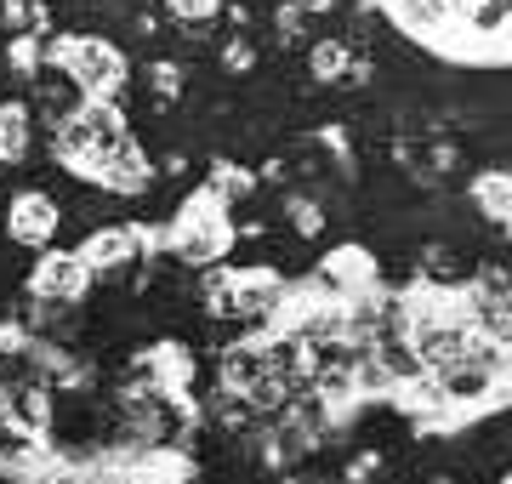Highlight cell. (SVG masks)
Listing matches in <instances>:
<instances>
[{
  "label": "cell",
  "mask_w": 512,
  "mask_h": 484,
  "mask_svg": "<svg viewBox=\"0 0 512 484\" xmlns=\"http://www.w3.org/2000/svg\"><path fill=\"white\" fill-rule=\"evenodd\" d=\"M86 183L109 188V194H148V188H154V160H148L143 143L131 137V143H120V149H114L109 160L86 177Z\"/></svg>",
  "instance_id": "9c48e42d"
},
{
  "label": "cell",
  "mask_w": 512,
  "mask_h": 484,
  "mask_svg": "<svg viewBox=\"0 0 512 484\" xmlns=\"http://www.w3.org/2000/svg\"><path fill=\"white\" fill-rule=\"evenodd\" d=\"M285 228H296V234H319L325 228V211H319V200L313 194H285Z\"/></svg>",
  "instance_id": "5bb4252c"
},
{
  "label": "cell",
  "mask_w": 512,
  "mask_h": 484,
  "mask_svg": "<svg viewBox=\"0 0 512 484\" xmlns=\"http://www.w3.org/2000/svg\"><path fill=\"white\" fill-rule=\"evenodd\" d=\"M222 69H228V75H251V69H256L251 35H228V40H222Z\"/></svg>",
  "instance_id": "2e32d148"
},
{
  "label": "cell",
  "mask_w": 512,
  "mask_h": 484,
  "mask_svg": "<svg viewBox=\"0 0 512 484\" xmlns=\"http://www.w3.org/2000/svg\"><path fill=\"white\" fill-rule=\"evenodd\" d=\"M467 194H473V211L484 217V223H495V228L512 234V171H501V166L478 171Z\"/></svg>",
  "instance_id": "30bf717a"
},
{
  "label": "cell",
  "mask_w": 512,
  "mask_h": 484,
  "mask_svg": "<svg viewBox=\"0 0 512 484\" xmlns=\"http://www.w3.org/2000/svg\"><path fill=\"white\" fill-rule=\"evenodd\" d=\"M433 484H456V479H433Z\"/></svg>",
  "instance_id": "e0dca14e"
},
{
  "label": "cell",
  "mask_w": 512,
  "mask_h": 484,
  "mask_svg": "<svg viewBox=\"0 0 512 484\" xmlns=\"http://www.w3.org/2000/svg\"><path fill=\"white\" fill-rule=\"evenodd\" d=\"M461 308H467V325L478 331V342L512 354V274L507 268H478L467 280V291H461Z\"/></svg>",
  "instance_id": "277c9868"
},
{
  "label": "cell",
  "mask_w": 512,
  "mask_h": 484,
  "mask_svg": "<svg viewBox=\"0 0 512 484\" xmlns=\"http://www.w3.org/2000/svg\"><path fill=\"white\" fill-rule=\"evenodd\" d=\"M46 63V35H6V69L18 80H29Z\"/></svg>",
  "instance_id": "4fadbf2b"
},
{
  "label": "cell",
  "mask_w": 512,
  "mask_h": 484,
  "mask_svg": "<svg viewBox=\"0 0 512 484\" xmlns=\"http://www.w3.org/2000/svg\"><path fill=\"white\" fill-rule=\"evenodd\" d=\"M501 484H512V473H507V479H501Z\"/></svg>",
  "instance_id": "ac0fdd59"
},
{
  "label": "cell",
  "mask_w": 512,
  "mask_h": 484,
  "mask_svg": "<svg viewBox=\"0 0 512 484\" xmlns=\"http://www.w3.org/2000/svg\"><path fill=\"white\" fill-rule=\"evenodd\" d=\"M92 268L80 262V251H40L35 257V268H29V302H69V308H80L86 302V291H92Z\"/></svg>",
  "instance_id": "5b68a950"
},
{
  "label": "cell",
  "mask_w": 512,
  "mask_h": 484,
  "mask_svg": "<svg viewBox=\"0 0 512 484\" xmlns=\"http://www.w3.org/2000/svg\"><path fill=\"white\" fill-rule=\"evenodd\" d=\"M143 97H148V109H171L183 97V63L177 57H154L143 69Z\"/></svg>",
  "instance_id": "7c38bea8"
},
{
  "label": "cell",
  "mask_w": 512,
  "mask_h": 484,
  "mask_svg": "<svg viewBox=\"0 0 512 484\" xmlns=\"http://www.w3.org/2000/svg\"><path fill=\"white\" fill-rule=\"evenodd\" d=\"M29 143H35V114H29V103H0V166H18L23 154H29Z\"/></svg>",
  "instance_id": "8fae6325"
},
{
  "label": "cell",
  "mask_w": 512,
  "mask_h": 484,
  "mask_svg": "<svg viewBox=\"0 0 512 484\" xmlns=\"http://www.w3.org/2000/svg\"><path fill=\"white\" fill-rule=\"evenodd\" d=\"M228 251H234V217H228V205L200 183L183 205H177V217L160 228V257L183 262V268H217Z\"/></svg>",
  "instance_id": "6da1fadb"
},
{
  "label": "cell",
  "mask_w": 512,
  "mask_h": 484,
  "mask_svg": "<svg viewBox=\"0 0 512 484\" xmlns=\"http://www.w3.org/2000/svg\"><path fill=\"white\" fill-rule=\"evenodd\" d=\"M57 228H63V205H57L46 188L12 194V205H6V234L18 245H52Z\"/></svg>",
  "instance_id": "8992f818"
},
{
  "label": "cell",
  "mask_w": 512,
  "mask_h": 484,
  "mask_svg": "<svg viewBox=\"0 0 512 484\" xmlns=\"http://www.w3.org/2000/svg\"><path fill=\"white\" fill-rule=\"evenodd\" d=\"M29 114L35 120H46V126H63V120H74V114L86 109V92L74 86L63 69H52V63H40L35 75H29Z\"/></svg>",
  "instance_id": "ba28073f"
},
{
  "label": "cell",
  "mask_w": 512,
  "mask_h": 484,
  "mask_svg": "<svg viewBox=\"0 0 512 484\" xmlns=\"http://www.w3.org/2000/svg\"><path fill=\"white\" fill-rule=\"evenodd\" d=\"M268 376H274V365H268V336H234V342L217 348V388L251 393Z\"/></svg>",
  "instance_id": "52a82bcc"
},
{
  "label": "cell",
  "mask_w": 512,
  "mask_h": 484,
  "mask_svg": "<svg viewBox=\"0 0 512 484\" xmlns=\"http://www.w3.org/2000/svg\"><path fill=\"white\" fill-rule=\"evenodd\" d=\"M160 12L171 23H217L222 18V0H160Z\"/></svg>",
  "instance_id": "9a60e30c"
},
{
  "label": "cell",
  "mask_w": 512,
  "mask_h": 484,
  "mask_svg": "<svg viewBox=\"0 0 512 484\" xmlns=\"http://www.w3.org/2000/svg\"><path fill=\"white\" fill-rule=\"evenodd\" d=\"M46 63L63 69V75L86 92V103H120L131 86V63L126 52L103 35H80V29H63V35H46Z\"/></svg>",
  "instance_id": "7a4b0ae2"
},
{
  "label": "cell",
  "mask_w": 512,
  "mask_h": 484,
  "mask_svg": "<svg viewBox=\"0 0 512 484\" xmlns=\"http://www.w3.org/2000/svg\"><path fill=\"white\" fill-rule=\"evenodd\" d=\"M120 143H131V126H126V109L120 103H86L74 120L52 126V154L74 177H92Z\"/></svg>",
  "instance_id": "3957f363"
}]
</instances>
